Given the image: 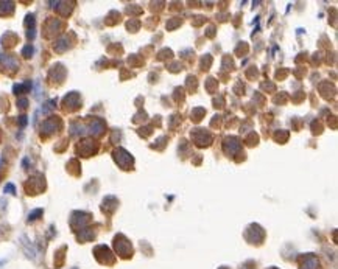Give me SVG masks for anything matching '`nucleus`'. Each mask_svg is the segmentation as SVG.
I'll list each match as a JSON object with an SVG mask.
<instances>
[{"label":"nucleus","instance_id":"1","mask_svg":"<svg viewBox=\"0 0 338 269\" xmlns=\"http://www.w3.org/2000/svg\"><path fill=\"white\" fill-rule=\"evenodd\" d=\"M42 213V210H36V212H33V213H30V221H33V219H36V216H39V215Z\"/></svg>","mask_w":338,"mask_h":269},{"label":"nucleus","instance_id":"2","mask_svg":"<svg viewBox=\"0 0 338 269\" xmlns=\"http://www.w3.org/2000/svg\"><path fill=\"white\" fill-rule=\"evenodd\" d=\"M14 193V185H11V184H8L6 187H5V193Z\"/></svg>","mask_w":338,"mask_h":269}]
</instances>
